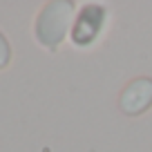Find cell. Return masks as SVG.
Returning a JSON list of instances; mask_svg holds the SVG:
<instances>
[{"mask_svg": "<svg viewBox=\"0 0 152 152\" xmlns=\"http://www.w3.org/2000/svg\"><path fill=\"white\" fill-rule=\"evenodd\" d=\"M7 61H9V45L2 36H0V67H5Z\"/></svg>", "mask_w": 152, "mask_h": 152, "instance_id": "obj_4", "label": "cell"}, {"mask_svg": "<svg viewBox=\"0 0 152 152\" xmlns=\"http://www.w3.org/2000/svg\"><path fill=\"white\" fill-rule=\"evenodd\" d=\"M72 7H74L72 2H49L43 9V14L38 16L36 36L45 47L54 49L65 38L69 16H72Z\"/></svg>", "mask_w": 152, "mask_h": 152, "instance_id": "obj_1", "label": "cell"}, {"mask_svg": "<svg viewBox=\"0 0 152 152\" xmlns=\"http://www.w3.org/2000/svg\"><path fill=\"white\" fill-rule=\"evenodd\" d=\"M103 18H105V11L99 5H87L81 11V16H78V20L74 25L72 40L76 45H90L96 38V34H99L101 25H103Z\"/></svg>", "mask_w": 152, "mask_h": 152, "instance_id": "obj_3", "label": "cell"}, {"mask_svg": "<svg viewBox=\"0 0 152 152\" xmlns=\"http://www.w3.org/2000/svg\"><path fill=\"white\" fill-rule=\"evenodd\" d=\"M152 105V81L150 78H137L132 81L121 94V110L130 116L145 112Z\"/></svg>", "mask_w": 152, "mask_h": 152, "instance_id": "obj_2", "label": "cell"}]
</instances>
